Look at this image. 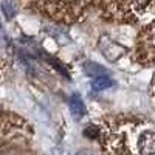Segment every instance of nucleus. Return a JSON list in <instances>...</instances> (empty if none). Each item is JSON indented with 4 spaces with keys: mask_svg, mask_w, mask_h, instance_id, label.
Returning <instances> with one entry per match:
<instances>
[{
    "mask_svg": "<svg viewBox=\"0 0 155 155\" xmlns=\"http://www.w3.org/2000/svg\"><path fill=\"white\" fill-rule=\"evenodd\" d=\"M153 23L143 27L134 50V59L144 67H150L153 64Z\"/></svg>",
    "mask_w": 155,
    "mask_h": 155,
    "instance_id": "nucleus-5",
    "label": "nucleus"
},
{
    "mask_svg": "<svg viewBox=\"0 0 155 155\" xmlns=\"http://www.w3.org/2000/svg\"><path fill=\"white\" fill-rule=\"evenodd\" d=\"M22 5L56 23H73L93 3V0H20Z\"/></svg>",
    "mask_w": 155,
    "mask_h": 155,
    "instance_id": "nucleus-3",
    "label": "nucleus"
},
{
    "mask_svg": "<svg viewBox=\"0 0 155 155\" xmlns=\"http://www.w3.org/2000/svg\"><path fill=\"white\" fill-rule=\"evenodd\" d=\"M33 129L22 116L0 106V149L28 143Z\"/></svg>",
    "mask_w": 155,
    "mask_h": 155,
    "instance_id": "nucleus-4",
    "label": "nucleus"
},
{
    "mask_svg": "<svg viewBox=\"0 0 155 155\" xmlns=\"http://www.w3.org/2000/svg\"><path fill=\"white\" fill-rule=\"evenodd\" d=\"M112 84H113V81L110 79L109 76H99V78H95L93 79L92 87H93V90L99 92V90H106V88L112 87Z\"/></svg>",
    "mask_w": 155,
    "mask_h": 155,
    "instance_id": "nucleus-10",
    "label": "nucleus"
},
{
    "mask_svg": "<svg viewBox=\"0 0 155 155\" xmlns=\"http://www.w3.org/2000/svg\"><path fill=\"white\" fill-rule=\"evenodd\" d=\"M11 70V61L9 58H5L0 54V79L2 78H5V74Z\"/></svg>",
    "mask_w": 155,
    "mask_h": 155,
    "instance_id": "nucleus-11",
    "label": "nucleus"
},
{
    "mask_svg": "<svg viewBox=\"0 0 155 155\" xmlns=\"http://www.w3.org/2000/svg\"><path fill=\"white\" fill-rule=\"evenodd\" d=\"M104 155H155V126L135 115H109L98 126Z\"/></svg>",
    "mask_w": 155,
    "mask_h": 155,
    "instance_id": "nucleus-1",
    "label": "nucleus"
},
{
    "mask_svg": "<svg viewBox=\"0 0 155 155\" xmlns=\"http://www.w3.org/2000/svg\"><path fill=\"white\" fill-rule=\"evenodd\" d=\"M2 11H3L6 20H12L19 12V6L14 0H2Z\"/></svg>",
    "mask_w": 155,
    "mask_h": 155,
    "instance_id": "nucleus-8",
    "label": "nucleus"
},
{
    "mask_svg": "<svg viewBox=\"0 0 155 155\" xmlns=\"http://www.w3.org/2000/svg\"><path fill=\"white\" fill-rule=\"evenodd\" d=\"M76 155H92V153H90L87 149H82V150H79V152H78Z\"/></svg>",
    "mask_w": 155,
    "mask_h": 155,
    "instance_id": "nucleus-12",
    "label": "nucleus"
},
{
    "mask_svg": "<svg viewBox=\"0 0 155 155\" xmlns=\"http://www.w3.org/2000/svg\"><path fill=\"white\" fill-rule=\"evenodd\" d=\"M99 48H101V53L112 62L126 54V48L124 47L118 45L116 42H113L112 39L104 37V36L99 39Z\"/></svg>",
    "mask_w": 155,
    "mask_h": 155,
    "instance_id": "nucleus-6",
    "label": "nucleus"
},
{
    "mask_svg": "<svg viewBox=\"0 0 155 155\" xmlns=\"http://www.w3.org/2000/svg\"><path fill=\"white\" fill-rule=\"evenodd\" d=\"M102 17L109 22L147 27L155 19V0H104Z\"/></svg>",
    "mask_w": 155,
    "mask_h": 155,
    "instance_id": "nucleus-2",
    "label": "nucleus"
},
{
    "mask_svg": "<svg viewBox=\"0 0 155 155\" xmlns=\"http://www.w3.org/2000/svg\"><path fill=\"white\" fill-rule=\"evenodd\" d=\"M68 104H70V112H71V115L74 116V118L76 120L82 118L84 113H85V106H84L82 99L78 96V95H73L70 98V101H68Z\"/></svg>",
    "mask_w": 155,
    "mask_h": 155,
    "instance_id": "nucleus-7",
    "label": "nucleus"
},
{
    "mask_svg": "<svg viewBox=\"0 0 155 155\" xmlns=\"http://www.w3.org/2000/svg\"><path fill=\"white\" fill-rule=\"evenodd\" d=\"M84 70L88 76H93V78H99V76H107V70L104 67L98 65L95 62H85L84 64Z\"/></svg>",
    "mask_w": 155,
    "mask_h": 155,
    "instance_id": "nucleus-9",
    "label": "nucleus"
}]
</instances>
